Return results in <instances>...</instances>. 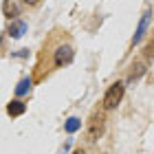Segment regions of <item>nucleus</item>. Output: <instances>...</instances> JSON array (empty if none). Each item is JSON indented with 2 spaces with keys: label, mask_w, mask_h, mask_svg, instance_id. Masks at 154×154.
I'll use <instances>...</instances> for the list:
<instances>
[{
  "label": "nucleus",
  "mask_w": 154,
  "mask_h": 154,
  "mask_svg": "<svg viewBox=\"0 0 154 154\" xmlns=\"http://www.w3.org/2000/svg\"><path fill=\"white\" fill-rule=\"evenodd\" d=\"M123 95H125V84L123 82L110 84L108 90H106V95H103V110H115L119 103H121Z\"/></svg>",
  "instance_id": "nucleus-1"
},
{
  "label": "nucleus",
  "mask_w": 154,
  "mask_h": 154,
  "mask_svg": "<svg viewBox=\"0 0 154 154\" xmlns=\"http://www.w3.org/2000/svg\"><path fill=\"white\" fill-rule=\"evenodd\" d=\"M103 130H106V119H103V112H93L90 115V121H88V128H86V139L90 143L99 141Z\"/></svg>",
  "instance_id": "nucleus-2"
},
{
  "label": "nucleus",
  "mask_w": 154,
  "mask_h": 154,
  "mask_svg": "<svg viewBox=\"0 0 154 154\" xmlns=\"http://www.w3.org/2000/svg\"><path fill=\"white\" fill-rule=\"evenodd\" d=\"M73 57H75L73 46L64 44V46H57V51H55V57H53V62H55V66H57V68H62V66L71 64V62H73Z\"/></svg>",
  "instance_id": "nucleus-3"
},
{
  "label": "nucleus",
  "mask_w": 154,
  "mask_h": 154,
  "mask_svg": "<svg viewBox=\"0 0 154 154\" xmlns=\"http://www.w3.org/2000/svg\"><path fill=\"white\" fill-rule=\"evenodd\" d=\"M150 22H152V11L148 9L143 13V18H141V22H139V26H137L134 35H132V46H137L139 42L145 38V33H148V29H150Z\"/></svg>",
  "instance_id": "nucleus-4"
},
{
  "label": "nucleus",
  "mask_w": 154,
  "mask_h": 154,
  "mask_svg": "<svg viewBox=\"0 0 154 154\" xmlns=\"http://www.w3.org/2000/svg\"><path fill=\"white\" fill-rule=\"evenodd\" d=\"M26 29H29V26H26L24 20H11L9 26H7V35L13 38V40H18V38H22L26 33Z\"/></svg>",
  "instance_id": "nucleus-5"
},
{
  "label": "nucleus",
  "mask_w": 154,
  "mask_h": 154,
  "mask_svg": "<svg viewBox=\"0 0 154 154\" xmlns=\"http://www.w3.org/2000/svg\"><path fill=\"white\" fill-rule=\"evenodd\" d=\"M20 9H22V2H11V0H5L2 2V13H5V18H9V20H18Z\"/></svg>",
  "instance_id": "nucleus-6"
},
{
  "label": "nucleus",
  "mask_w": 154,
  "mask_h": 154,
  "mask_svg": "<svg viewBox=\"0 0 154 154\" xmlns=\"http://www.w3.org/2000/svg\"><path fill=\"white\" fill-rule=\"evenodd\" d=\"M24 110H26V103L20 99H11L7 103V115L9 117H20V115H24Z\"/></svg>",
  "instance_id": "nucleus-7"
},
{
  "label": "nucleus",
  "mask_w": 154,
  "mask_h": 154,
  "mask_svg": "<svg viewBox=\"0 0 154 154\" xmlns=\"http://www.w3.org/2000/svg\"><path fill=\"white\" fill-rule=\"evenodd\" d=\"M145 73V64H143V62H139V64H134V66H132V73L128 75V84H134L137 79H139V77H141Z\"/></svg>",
  "instance_id": "nucleus-8"
},
{
  "label": "nucleus",
  "mask_w": 154,
  "mask_h": 154,
  "mask_svg": "<svg viewBox=\"0 0 154 154\" xmlns=\"http://www.w3.org/2000/svg\"><path fill=\"white\" fill-rule=\"evenodd\" d=\"M31 86H33L31 77H24V79H20L18 88H16V97H22V95H26V93L31 90Z\"/></svg>",
  "instance_id": "nucleus-9"
},
{
  "label": "nucleus",
  "mask_w": 154,
  "mask_h": 154,
  "mask_svg": "<svg viewBox=\"0 0 154 154\" xmlns=\"http://www.w3.org/2000/svg\"><path fill=\"white\" fill-rule=\"evenodd\" d=\"M79 128H82V119H77V117H71V119L64 123V130L68 132V134H75Z\"/></svg>",
  "instance_id": "nucleus-10"
},
{
  "label": "nucleus",
  "mask_w": 154,
  "mask_h": 154,
  "mask_svg": "<svg viewBox=\"0 0 154 154\" xmlns=\"http://www.w3.org/2000/svg\"><path fill=\"white\" fill-rule=\"evenodd\" d=\"M145 57H148V60H154V42H150V44L145 46Z\"/></svg>",
  "instance_id": "nucleus-11"
},
{
  "label": "nucleus",
  "mask_w": 154,
  "mask_h": 154,
  "mask_svg": "<svg viewBox=\"0 0 154 154\" xmlns=\"http://www.w3.org/2000/svg\"><path fill=\"white\" fill-rule=\"evenodd\" d=\"M26 55H29V51L24 48V51H20V53H13V57H26Z\"/></svg>",
  "instance_id": "nucleus-12"
},
{
  "label": "nucleus",
  "mask_w": 154,
  "mask_h": 154,
  "mask_svg": "<svg viewBox=\"0 0 154 154\" xmlns=\"http://www.w3.org/2000/svg\"><path fill=\"white\" fill-rule=\"evenodd\" d=\"M73 154H86V152H84V150H75Z\"/></svg>",
  "instance_id": "nucleus-13"
}]
</instances>
